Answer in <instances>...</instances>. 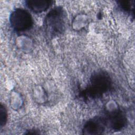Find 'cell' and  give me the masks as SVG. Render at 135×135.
Segmentation results:
<instances>
[{
    "label": "cell",
    "mask_w": 135,
    "mask_h": 135,
    "mask_svg": "<svg viewBox=\"0 0 135 135\" xmlns=\"http://www.w3.org/2000/svg\"><path fill=\"white\" fill-rule=\"evenodd\" d=\"M65 14L60 7H56L50 11L44 19V26L46 33L51 37L62 33L65 28Z\"/></svg>",
    "instance_id": "obj_1"
},
{
    "label": "cell",
    "mask_w": 135,
    "mask_h": 135,
    "mask_svg": "<svg viewBox=\"0 0 135 135\" xmlns=\"http://www.w3.org/2000/svg\"><path fill=\"white\" fill-rule=\"evenodd\" d=\"M110 86L109 76L104 72H97L92 76L90 85L84 91V94L90 98H97L106 92Z\"/></svg>",
    "instance_id": "obj_2"
},
{
    "label": "cell",
    "mask_w": 135,
    "mask_h": 135,
    "mask_svg": "<svg viewBox=\"0 0 135 135\" xmlns=\"http://www.w3.org/2000/svg\"><path fill=\"white\" fill-rule=\"evenodd\" d=\"M9 21L12 28L18 32L28 30L33 24L32 16L28 11L22 8H17L11 14Z\"/></svg>",
    "instance_id": "obj_3"
},
{
    "label": "cell",
    "mask_w": 135,
    "mask_h": 135,
    "mask_svg": "<svg viewBox=\"0 0 135 135\" xmlns=\"http://www.w3.org/2000/svg\"><path fill=\"white\" fill-rule=\"evenodd\" d=\"M107 122L103 118H93L88 121L84 126L83 133L84 134H99L104 131Z\"/></svg>",
    "instance_id": "obj_4"
},
{
    "label": "cell",
    "mask_w": 135,
    "mask_h": 135,
    "mask_svg": "<svg viewBox=\"0 0 135 135\" xmlns=\"http://www.w3.org/2000/svg\"><path fill=\"white\" fill-rule=\"evenodd\" d=\"M107 124L109 123L110 127L115 130H120L127 124V119L121 111H113L109 114L105 119Z\"/></svg>",
    "instance_id": "obj_5"
},
{
    "label": "cell",
    "mask_w": 135,
    "mask_h": 135,
    "mask_svg": "<svg viewBox=\"0 0 135 135\" xmlns=\"http://www.w3.org/2000/svg\"><path fill=\"white\" fill-rule=\"evenodd\" d=\"M52 1L47 0H30L26 1V6L35 13L46 11L51 5Z\"/></svg>",
    "instance_id": "obj_6"
},
{
    "label": "cell",
    "mask_w": 135,
    "mask_h": 135,
    "mask_svg": "<svg viewBox=\"0 0 135 135\" xmlns=\"http://www.w3.org/2000/svg\"><path fill=\"white\" fill-rule=\"evenodd\" d=\"M7 120V112L5 107L1 105L0 108V122L1 126H4Z\"/></svg>",
    "instance_id": "obj_7"
}]
</instances>
